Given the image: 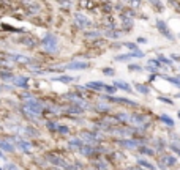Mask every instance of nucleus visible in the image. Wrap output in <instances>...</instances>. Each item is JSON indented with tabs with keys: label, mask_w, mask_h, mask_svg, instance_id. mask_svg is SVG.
Here are the masks:
<instances>
[{
	"label": "nucleus",
	"mask_w": 180,
	"mask_h": 170,
	"mask_svg": "<svg viewBox=\"0 0 180 170\" xmlns=\"http://www.w3.org/2000/svg\"><path fill=\"white\" fill-rule=\"evenodd\" d=\"M167 82H171V83H174L177 88H180V79H177V77H164Z\"/></svg>",
	"instance_id": "24"
},
{
	"label": "nucleus",
	"mask_w": 180,
	"mask_h": 170,
	"mask_svg": "<svg viewBox=\"0 0 180 170\" xmlns=\"http://www.w3.org/2000/svg\"><path fill=\"white\" fill-rule=\"evenodd\" d=\"M68 147H70V148H81V147H82V142H81L79 139H73V140H70Z\"/></svg>",
	"instance_id": "17"
},
{
	"label": "nucleus",
	"mask_w": 180,
	"mask_h": 170,
	"mask_svg": "<svg viewBox=\"0 0 180 170\" xmlns=\"http://www.w3.org/2000/svg\"><path fill=\"white\" fill-rule=\"evenodd\" d=\"M177 98H180V93H178V94H177Z\"/></svg>",
	"instance_id": "38"
},
{
	"label": "nucleus",
	"mask_w": 180,
	"mask_h": 170,
	"mask_svg": "<svg viewBox=\"0 0 180 170\" xmlns=\"http://www.w3.org/2000/svg\"><path fill=\"white\" fill-rule=\"evenodd\" d=\"M171 150H172V151H175V153H177V154L180 156V148H178V147H177L175 143H171Z\"/></svg>",
	"instance_id": "27"
},
{
	"label": "nucleus",
	"mask_w": 180,
	"mask_h": 170,
	"mask_svg": "<svg viewBox=\"0 0 180 170\" xmlns=\"http://www.w3.org/2000/svg\"><path fill=\"white\" fill-rule=\"evenodd\" d=\"M130 69H131V71H139L141 66H138V65H130Z\"/></svg>",
	"instance_id": "33"
},
{
	"label": "nucleus",
	"mask_w": 180,
	"mask_h": 170,
	"mask_svg": "<svg viewBox=\"0 0 180 170\" xmlns=\"http://www.w3.org/2000/svg\"><path fill=\"white\" fill-rule=\"evenodd\" d=\"M104 83L100 82V80H95V82H89L87 83V88H92V90H103Z\"/></svg>",
	"instance_id": "10"
},
{
	"label": "nucleus",
	"mask_w": 180,
	"mask_h": 170,
	"mask_svg": "<svg viewBox=\"0 0 180 170\" xmlns=\"http://www.w3.org/2000/svg\"><path fill=\"white\" fill-rule=\"evenodd\" d=\"M16 142H17V147L21 148V150H24V151H30L32 145L28 143V142H25V140H22V139H17Z\"/></svg>",
	"instance_id": "9"
},
{
	"label": "nucleus",
	"mask_w": 180,
	"mask_h": 170,
	"mask_svg": "<svg viewBox=\"0 0 180 170\" xmlns=\"http://www.w3.org/2000/svg\"><path fill=\"white\" fill-rule=\"evenodd\" d=\"M0 170H2V168H0Z\"/></svg>",
	"instance_id": "41"
},
{
	"label": "nucleus",
	"mask_w": 180,
	"mask_h": 170,
	"mask_svg": "<svg viewBox=\"0 0 180 170\" xmlns=\"http://www.w3.org/2000/svg\"><path fill=\"white\" fill-rule=\"evenodd\" d=\"M98 168H108V165L103 164V162H100V164H98Z\"/></svg>",
	"instance_id": "36"
},
{
	"label": "nucleus",
	"mask_w": 180,
	"mask_h": 170,
	"mask_svg": "<svg viewBox=\"0 0 180 170\" xmlns=\"http://www.w3.org/2000/svg\"><path fill=\"white\" fill-rule=\"evenodd\" d=\"M25 109L27 110H30V117H36V115H40L41 110H43V106H41V102H38L35 99H28L27 104H25Z\"/></svg>",
	"instance_id": "1"
},
{
	"label": "nucleus",
	"mask_w": 180,
	"mask_h": 170,
	"mask_svg": "<svg viewBox=\"0 0 180 170\" xmlns=\"http://www.w3.org/2000/svg\"><path fill=\"white\" fill-rule=\"evenodd\" d=\"M51 159V162L54 164V165H60V167H68L66 165V162H63V159H60V158H55V156H47Z\"/></svg>",
	"instance_id": "13"
},
{
	"label": "nucleus",
	"mask_w": 180,
	"mask_h": 170,
	"mask_svg": "<svg viewBox=\"0 0 180 170\" xmlns=\"http://www.w3.org/2000/svg\"><path fill=\"white\" fill-rule=\"evenodd\" d=\"M141 151H142L144 154H149V156H152V154H153V151H152V150H147L145 147H144V148H141Z\"/></svg>",
	"instance_id": "28"
},
{
	"label": "nucleus",
	"mask_w": 180,
	"mask_h": 170,
	"mask_svg": "<svg viewBox=\"0 0 180 170\" xmlns=\"http://www.w3.org/2000/svg\"><path fill=\"white\" fill-rule=\"evenodd\" d=\"M158 60H161V62L166 63V65H171V60H167L166 57H163V55H160V57H158Z\"/></svg>",
	"instance_id": "29"
},
{
	"label": "nucleus",
	"mask_w": 180,
	"mask_h": 170,
	"mask_svg": "<svg viewBox=\"0 0 180 170\" xmlns=\"http://www.w3.org/2000/svg\"><path fill=\"white\" fill-rule=\"evenodd\" d=\"M43 44L46 46V49H47V51H55V46H57V38H55L54 35H47V36H44Z\"/></svg>",
	"instance_id": "2"
},
{
	"label": "nucleus",
	"mask_w": 180,
	"mask_h": 170,
	"mask_svg": "<svg viewBox=\"0 0 180 170\" xmlns=\"http://www.w3.org/2000/svg\"><path fill=\"white\" fill-rule=\"evenodd\" d=\"M158 99L163 101V102H167V104H172V101H171V99H166V98H163V96H158Z\"/></svg>",
	"instance_id": "34"
},
{
	"label": "nucleus",
	"mask_w": 180,
	"mask_h": 170,
	"mask_svg": "<svg viewBox=\"0 0 180 170\" xmlns=\"http://www.w3.org/2000/svg\"><path fill=\"white\" fill-rule=\"evenodd\" d=\"M87 66H89V63H85V62H76V63H70L66 68L68 69H84Z\"/></svg>",
	"instance_id": "7"
},
{
	"label": "nucleus",
	"mask_w": 180,
	"mask_h": 170,
	"mask_svg": "<svg viewBox=\"0 0 180 170\" xmlns=\"http://www.w3.org/2000/svg\"><path fill=\"white\" fill-rule=\"evenodd\" d=\"M76 19L79 21V25H81V27H89V25H90V22H89V21H87V19H85L84 16H81V14L76 16Z\"/></svg>",
	"instance_id": "18"
},
{
	"label": "nucleus",
	"mask_w": 180,
	"mask_h": 170,
	"mask_svg": "<svg viewBox=\"0 0 180 170\" xmlns=\"http://www.w3.org/2000/svg\"><path fill=\"white\" fill-rule=\"evenodd\" d=\"M119 143H120V147L128 148V150H133V148H138L139 147V142H136V140H120Z\"/></svg>",
	"instance_id": "5"
},
{
	"label": "nucleus",
	"mask_w": 180,
	"mask_h": 170,
	"mask_svg": "<svg viewBox=\"0 0 180 170\" xmlns=\"http://www.w3.org/2000/svg\"><path fill=\"white\" fill-rule=\"evenodd\" d=\"M55 131H59L60 134H68V132H70V129L66 128V126H57V129H55Z\"/></svg>",
	"instance_id": "25"
},
{
	"label": "nucleus",
	"mask_w": 180,
	"mask_h": 170,
	"mask_svg": "<svg viewBox=\"0 0 180 170\" xmlns=\"http://www.w3.org/2000/svg\"><path fill=\"white\" fill-rule=\"evenodd\" d=\"M14 82H16L17 87H27V79L25 77H17Z\"/></svg>",
	"instance_id": "22"
},
{
	"label": "nucleus",
	"mask_w": 180,
	"mask_h": 170,
	"mask_svg": "<svg viewBox=\"0 0 180 170\" xmlns=\"http://www.w3.org/2000/svg\"><path fill=\"white\" fill-rule=\"evenodd\" d=\"M0 90H2V87H0Z\"/></svg>",
	"instance_id": "40"
},
{
	"label": "nucleus",
	"mask_w": 180,
	"mask_h": 170,
	"mask_svg": "<svg viewBox=\"0 0 180 170\" xmlns=\"http://www.w3.org/2000/svg\"><path fill=\"white\" fill-rule=\"evenodd\" d=\"M54 80H59V82H63V83H70L74 79L71 77V76H62V77H54Z\"/></svg>",
	"instance_id": "19"
},
{
	"label": "nucleus",
	"mask_w": 180,
	"mask_h": 170,
	"mask_svg": "<svg viewBox=\"0 0 180 170\" xmlns=\"http://www.w3.org/2000/svg\"><path fill=\"white\" fill-rule=\"evenodd\" d=\"M47 128L52 129V131H55V129H57V126H55V125H52V123H47Z\"/></svg>",
	"instance_id": "35"
},
{
	"label": "nucleus",
	"mask_w": 180,
	"mask_h": 170,
	"mask_svg": "<svg viewBox=\"0 0 180 170\" xmlns=\"http://www.w3.org/2000/svg\"><path fill=\"white\" fill-rule=\"evenodd\" d=\"M156 27H158L160 30L164 33V36H166V38H171V40H172V35H169V32H167V28H166V25H164V22H163V21H158V22H156Z\"/></svg>",
	"instance_id": "12"
},
{
	"label": "nucleus",
	"mask_w": 180,
	"mask_h": 170,
	"mask_svg": "<svg viewBox=\"0 0 180 170\" xmlns=\"http://www.w3.org/2000/svg\"><path fill=\"white\" fill-rule=\"evenodd\" d=\"M138 164H139L142 168H147V170H155V167L152 165V164H149L147 161H144V159H139V161H138Z\"/></svg>",
	"instance_id": "15"
},
{
	"label": "nucleus",
	"mask_w": 180,
	"mask_h": 170,
	"mask_svg": "<svg viewBox=\"0 0 180 170\" xmlns=\"http://www.w3.org/2000/svg\"><path fill=\"white\" fill-rule=\"evenodd\" d=\"M104 74L106 76H114V69L112 68H104Z\"/></svg>",
	"instance_id": "30"
},
{
	"label": "nucleus",
	"mask_w": 180,
	"mask_h": 170,
	"mask_svg": "<svg viewBox=\"0 0 180 170\" xmlns=\"http://www.w3.org/2000/svg\"><path fill=\"white\" fill-rule=\"evenodd\" d=\"M103 90H106V91H109V93H114V91H116V87H108V85H104Z\"/></svg>",
	"instance_id": "32"
},
{
	"label": "nucleus",
	"mask_w": 180,
	"mask_h": 170,
	"mask_svg": "<svg viewBox=\"0 0 180 170\" xmlns=\"http://www.w3.org/2000/svg\"><path fill=\"white\" fill-rule=\"evenodd\" d=\"M0 150L11 153V151H14V147H13L11 143H8V142H5V140H0Z\"/></svg>",
	"instance_id": "11"
},
{
	"label": "nucleus",
	"mask_w": 180,
	"mask_h": 170,
	"mask_svg": "<svg viewBox=\"0 0 180 170\" xmlns=\"http://www.w3.org/2000/svg\"><path fill=\"white\" fill-rule=\"evenodd\" d=\"M160 120L163 121L164 125H167V126H174V125H175V123H174V120H172V118H169L167 115H161V117H160Z\"/></svg>",
	"instance_id": "16"
},
{
	"label": "nucleus",
	"mask_w": 180,
	"mask_h": 170,
	"mask_svg": "<svg viewBox=\"0 0 180 170\" xmlns=\"http://www.w3.org/2000/svg\"><path fill=\"white\" fill-rule=\"evenodd\" d=\"M106 99H111L114 102H123V104H130V106H136V102L133 99H127V98H116V96H106Z\"/></svg>",
	"instance_id": "6"
},
{
	"label": "nucleus",
	"mask_w": 180,
	"mask_h": 170,
	"mask_svg": "<svg viewBox=\"0 0 180 170\" xmlns=\"http://www.w3.org/2000/svg\"><path fill=\"white\" fill-rule=\"evenodd\" d=\"M114 85H116V88L125 90V91H131V87H130L127 82H123V80H116V82H114Z\"/></svg>",
	"instance_id": "8"
},
{
	"label": "nucleus",
	"mask_w": 180,
	"mask_h": 170,
	"mask_svg": "<svg viewBox=\"0 0 180 170\" xmlns=\"http://www.w3.org/2000/svg\"><path fill=\"white\" fill-rule=\"evenodd\" d=\"M82 139H85L87 142H98V137L95 136V134H92V132H84Z\"/></svg>",
	"instance_id": "14"
},
{
	"label": "nucleus",
	"mask_w": 180,
	"mask_h": 170,
	"mask_svg": "<svg viewBox=\"0 0 180 170\" xmlns=\"http://www.w3.org/2000/svg\"><path fill=\"white\" fill-rule=\"evenodd\" d=\"M5 170H19L14 164H6V167H5Z\"/></svg>",
	"instance_id": "31"
},
{
	"label": "nucleus",
	"mask_w": 180,
	"mask_h": 170,
	"mask_svg": "<svg viewBox=\"0 0 180 170\" xmlns=\"http://www.w3.org/2000/svg\"><path fill=\"white\" fill-rule=\"evenodd\" d=\"M136 88L142 93V94H147L150 90H149V87H145V85H141V83H136Z\"/></svg>",
	"instance_id": "23"
},
{
	"label": "nucleus",
	"mask_w": 180,
	"mask_h": 170,
	"mask_svg": "<svg viewBox=\"0 0 180 170\" xmlns=\"http://www.w3.org/2000/svg\"><path fill=\"white\" fill-rule=\"evenodd\" d=\"M178 117H180V112H178Z\"/></svg>",
	"instance_id": "39"
},
{
	"label": "nucleus",
	"mask_w": 180,
	"mask_h": 170,
	"mask_svg": "<svg viewBox=\"0 0 180 170\" xmlns=\"http://www.w3.org/2000/svg\"><path fill=\"white\" fill-rule=\"evenodd\" d=\"M3 158V154H2V151H0V159H2Z\"/></svg>",
	"instance_id": "37"
},
{
	"label": "nucleus",
	"mask_w": 180,
	"mask_h": 170,
	"mask_svg": "<svg viewBox=\"0 0 180 170\" xmlns=\"http://www.w3.org/2000/svg\"><path fill=\"white\" fill-rule=\"evenodd\" d=\"M93 151H95V148H92V147H81V153L85 156H90Z\"/></svg>",
	"instance_id": "21"
},
{
	"label": "nucleus",
	"mask_w": 180,
	"mask_h": 170,
	"mask_svg": "<svg viewBox=\"0 0 180 170\" xmlns=\"http://www.w3.org/2000/svg\"><path fill=\"white\" fill-rule=\"evenodd\" d=\"M144 54H142L141 51H136V52H133V54H125V55H119L117 57V62H127V60H131V58H134V57H142Z\"/></svg>",
	"instance_id": "4"
},
{
	"label": "nucleus",
	"mask_w": 180,
	"mask_h": 170,
	"mask_svg": "<svg viewBox=\"0 0 180 170\" xmlns=\"http://www.w3.org/2000/svg\"><path fill=\"white\" fill-rule=\"evenodd\" d=\"M125 46L128 47V49H131V51H134V52L138 51V46H136V44H133V43H125Z\"/></svg>",
	"instance_id": "26"
},
{
	"label": "nucleus",
	"mask_w": 180,
	"mask_h": 170,
	"mask_svg": "<svg viewBox=\"0 0 180 170\" xmlns=\"http://www.w3.org/2000/svg\"><path fill=\"white\" fill-rule=\"evenodd\" d=\"M128 118L134 123H145V117H142V115H130Z\"/></svg>",
	"instance_id": "20"
},
{
	"label": "nucleus",
	"mask_w": 180,
	"mask_h": 170,
	"mask_svg": "<svg viewBox=\"0 0 180 170\" xmlns=\"http://www.w3.org/2000/svg\"><path fill=\"white\" fill-rule=\"evenodd\" d=\"M161 168H166V167H171V165H175L177 164V159L174 158V156H171V154H166V156H163L161 158Z\"/></svg>",
	"instance_id": "3"
}]
</instances>
